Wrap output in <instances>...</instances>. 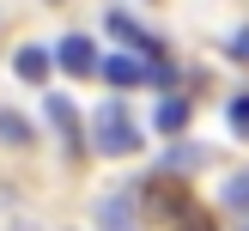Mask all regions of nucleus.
<instances>
[{"label":"nucleus","mask_w":249,"mask_h":231,"mask_svg":"<svg viewBox=\"0 0 249 231\" xmlns=\"http://www.w3.org/2000/svg\"><path fill=\"white\" fill-rule=\"evenodd\" d=\"M231 55H243V61H249V31H243V36H231Z\"/></svg>","instance_id":"11"},{"label":"nucleus","mask_w":249,"mask_h":231,"mask_svg":"<svg viewBox=\"0 0 249 231\" xmlns=\"http://www.w3.org/2000/svg\"><path fill=\"white\" fill-rule=\"evenodd\" d=\"M0 140L24 146V140H31V122H24V116H12V109H0Z\"/></svg>","instance_id":"8"},{"label":"nucleus","mask_w":249,"mask_h":231,"mask_svg":"<svg viewBox=\"0 0 249 231\" xmlns=\"http://www.w3.org/2000/svg\"><path fill=\"white\" fill-rule=\"evenodd\" d=\"M91 146H97L104 158H128V152H140V122L128 116V104H122V97H109V104L91 116Z\"/></svg>","instance_id":"1"},{"label":"nucleus","mask_w":249,"mask_h":231,"mask_svg":"<svg viewBox=\"0 0 249 231\" xmlns=\"http://www.w3.org/2000/svg\"><path fill=\"white\" fill-rule=\"evenodd\" d=\"M97 73H104L109 85H152V61H140V55H97Z\"/></svg>","instance_id":"2"},{"label":"nucleus","mask_w":249,"mask_h":231,"mask_svg":"<svg viewBox=\"0 0 249 231\" xmlns=\"http://www.w3.org/2000/svg\"><path fill=\"white\" fill-rule=\"evenodd\" d=\"M43 109H49V122H55V128L67 134V146H73V152H79V140H85V134H79V109H73L67 97H49Z\"/></svg>","instance_id":"4"},{"label":"nucleus","mask_w":249,"mask_h":231,"mask_svg":"<svg viewBox=\"0 0 249 231\" xmlns=\"http://www.w3.org/2000/svg\"><path fill=\"white\" fill-rule=\"evenodd\" d=\"M231 128H237V140H249V91L231 97Z\"/></svg>","instance_id":"10"},{"label":"nucleus","mask_w":249,"mask_h":231,"mask_svg":"<svg viewBox=\"0 0 249 231\" xmlns=\"http://www.w3.org/2000/svg\"><path fill=\"white\" fill-rule=\"evenodd\" d=\"M55 67H67V73H97V43L79 36V31L61 36V43H55Z\"/></svg>","instance_id":"3"},{"label":"nucleus","mask_w":249,"mask_h":231,"mask_svg":"<svg viewBox=\"0 0 249 231\" xmlns=\"http://www.w3.org/2000/svg\"><path fill=\"white\" fill-rule=\"evenodd\" d=\"M243 231H249V213H243Z\"/></svg>","instance_id":"12"},{"label":"nucleus","mask_w":249,"mask_h":231,"mask_svg":"<svg viewBox=\"0 0 249 231\" xmlns=\"http://www.w3.org/2000/svg\"><path fill=\"white\" fill-rule=\"evenodd\" d=\"M152 122H158V134H182L189 128V97H164Z\"/></svg>","instance_id":"6"},{"label":"nucleus","mask_w":249,"mask_h":231,"mask_svg":"<svg viewBox=\"0 0 249 231\" xmlns=\"http://www.w3.org/2000/svg\"><path fill=\"white\" fill-rule=\"evenodd\" d=\"M225 207H231V213H249V177H231L225 182Z\"/></svg>","instance_id":"9"},{"label":"nucleus","mask_w":249,"mask_h":231,"mask_svg":"<svg viewBox=\"0 0 249 231\" xmlns=\"http://www.w3.org/2000/svg\"><path fill=\"white\" fill-rule=\"evenodd\" d=\"M12 67H18V79L43 85V79H49V67H55V55H49V49H18V55H12Z\"/></svg>","instance_id":"5"},{"label":"nucleus","mask_w":249,"mask_h":231,"mask_svg":"<svg viewBox=\"0 0 249 231\" xmlns=\"http://www.w3.org/2000/svg\"><path fill=\"white\" fill-rule=\"evenodd\" d=\"M97 219H104V231H134V207H128V195H109V201L97 207Z\"/></svg>","instance_id":"7"}]
</instances>
